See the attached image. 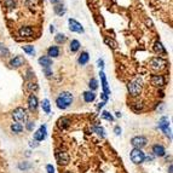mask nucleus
Wrapping results in <instances>:
<instances>
[{
    "instance_id": "18",
    "label": "nucleus",
    "mask_w": 173,
    "mask_h": 173,
    "mask_svg": "<svg viewBox=\"0 0 173 173\" xmlns=\"http://www.w3.org/2000/svg\"><path fill=\"white\" fill-rule=\"evenodd\" d=\"M39 64L43 68H51L52 65V58H50L47 56H43L39 58Z\"/></svg>"
},
{
    "instance_id": "39",
    "label": "nucleus",
    "mask_w": 173,
    "mask_h": 173,
    "mask_svg": "<svg viewBox=\"0 0 173 173\" xmlns=\"http://www.w3.org/2000/svg\"><path fill=\"white\" fill-rule=\"evenodd\" d=\"M34 127H35V124L33 122V121H28L27 125H26V128H27L28 131H33Z\"/></svg>"
},
{
    "instance_id": "48",
    "label": "nucleus",
    "mask_w": 173,
    "mask_h": 173,
    "mask_svg": "<svg viewBox=\"0 0 173 173\" xmlns=\"http://www.w3.org/2000/svg\"><path fill=\"white\" fill-rule=\"evenodd\" d=\"M50 1H51V3H53V4L56 5L57 3H59V0H50Z\"/></svg>"
},
{
    "instance_id": "41",
    "label": "nucleus",
    "mask_w": 173,
    "mask_h": 173,
    "mask_svg": "<svg viewBox=\"0 0 173 173\" xmlns=\"http://www.w3.org/2000/svg\"><path fill=\"white\" fill-rule=\"evenodd\" d=\"M97 64H98V67H99L100 70H103V68H104V61H103V59L99 58V59L97 61Z\"/></svg>"
},
{
    "instance_id": "6",
    "label": "nucleus",
    "mask_w": 173,
    "mask_h": 173,
    "mask_svg": "<svg viewBox=\"0 0 173 173\" xmlns=\"http://www.w3.org/2000/svg\"><path fill=\"white\" fill-rule=\"evenodd\" d=\"M131 160H132V162H133V164L139 165V164H142V162L145 160V154H144L143 151H142V149L135 148L133 150L131 151Z\"/></svg>"
},
{
    "instance_id": "24",
    "label": "nucleus",
    "mask_w": 173,
    "mask_h": 173,
    "mask_svg": "<svg viewBox=\"0 0 173 173\" xmlns=\"http://www.w3.org/2000/svg\"><path fill=\"white\" fill-rule=\"evenodd\" d=\"M26 88H27V91H29V92L33 93V92H35V91H38L39 86H38V84L33 83V81H28L27 85H26Z\"/></svg>"
},
{
    "instance_id": "3",
    "label": "nucleus",
    "mask_w": 173,
    "mask_h": 173,
    "mask_svg": "<svg viewBox=\"0 0 173 173\" xmlns=\"http://www.w3.org/2000/svg\"><path fill=\"white\" fill-rule=\"evenodd\" d=\"M12 117H14V120L16 121V122H18V124H21V125L26 124L27 122V111H26V109L22 108V107L16 108L12 111Z\"/></svg>"
},
{
    "instance_id": "33",
    "label": "nucleus",
    "mask_w": 173,
    "mask_h": 173,
    "mask_svg": "<svg viewBox=\"0 0 173 173\" xmlns=\"http://www.w3.org/2000/svg\"><path fill=\"white\" fill-rule=\"evenodd\" d=\"M88 86H90V91H95L98 88V81L96 79H91L90 83H88Z\"/></svg>"
},
{
    "instance_id": "12",
    "label": "nucleus",
    "mask_w": 173,
    "mask_h": 173,
    "mask_svg": "<svg viewBox=\"0 0 173 173\" xmlns=\"http://www.w3.org/2000/svg\"><path fill=\"white\" fill-rule=\"evenodd\" d=\"M34 33V30L32 27H29V26H24V27H21L18 30V35L19 36H22V38H30L33 35Z\"/></svg>"
},
{
    "instance_id": "43",
    "label": "nucleus",
    "mask_w": 173,
    "mask_h": 173,
    "mask_svg": "<svg viewBox=\"0 0 173 173\" xmlns=\"http://www.w3.org/2000/svg\"><path fill=\"white\" fill-rule=\"evenodd\" d=\"M46 172L47 173H55V167L52 165H47L46 166Z\"/></svg>"
},
{
    "instance_id": "51",
    "label": "nucleus",
    "mask_w": 173,
    "mask_h": 173,
    "mask_svg": "<svg viewBox=\"0 0 173 173\" xmlns=\"http://www.w3.org/2000/svg\"><path fill=\"white\" fill-rule=\"evenodd\" d=\"M64 173H72V172H70V171H67V172H64Z\"/></svg>"
},
{
    "instance_id": "49",
    "label": "nucleus",
    "mask_w": 173,
    "mask_h": 173,
    "mask_svg": "<svg viewBox=\"0 0 173 173\" xmlns=\"http://www.w3.org/2000/svg\"><path fill=\"white\" fill-rule=\"evenodd\" d=\"M168 173H172V165H169V168H168Z\"/></svg>"
},
{
    "instance_id": "44",
    "label": "nucleus",
    "mask_w": 173,
    "mask_h": 173,
    "mask_svg": "<svg viewBox=\"0 0 173 173\" xmlns=\"http://www.w3.org/2000/svg\"><path fill=\"white\" fill-rule=\"evenodd\" d=\"M29 147H30V148H36V147H39V143H38L36 140H32V142L29 143Z\"/></svg>"
},
{
    "instance_id": "16",
    "label": "nucleus",
    "mask_w": 173,
    "mask_h": 173,
    "mask_svg": "<svg viewBox=\"0 0 173 173\" xmlns=\"http://www.w3.org/2000/svg\"><path fill=\"white\" fill-rule=\"evenodd\" d=\"M152 152H154V155H155V156H157V157H162V156H165L166 150H165L164 145H161V144H155L154 147H152Z\"/></svg>"
},
{
    "instance_id": "1",
    "label": "nucleus",
    "mask_w": 173,
    "mask_h": 173,
    "mask_svg": "<svg viewBox=\"0 0 173 173\" xmlns=\"http://www.w3.org/2000/svg\"><path fill=\"white\" fill-rule=\"evenodd\" d=\"M73 95L68 92V91H63V92H61L59 97H57L56 99V105L58 109L61 110H65L70 104L73 103Z\"/></svg>"
},
{
    "instance_id": "40",
    "label": "nucleus",
    "mask_w": 173,
    "mask_h": 173,
    "mask_svg": "<svg viewBox=\"0 0 173 173\" xmlns=\"http://www.w3.org/2000/svg\"><path fill=\"white\" fill-rule=\"evenodd\" d=\"M142 109H143V104H142V103H135V105H133V110L138 111V110H142Z\"/></svg>"
},
{
    "instance_id": "11",
    "label": "nucleus",
    "mask_w": 173,
    "mask_h": 173,
    "mask_svg": "<svg viewBox=\"0 0 173 173\" xmlns=\"http://www.w3.org/2000/svg\"><path fill=\"white\" fill-rule=\"evenodd\" d=\"M99 76H100V81H102V87H103V93L105 96L109 97L110 95V90H109V86H108V81H107V76L104 74L103 70H100L99 72Z\"/></svg>"
},
{
    "instance_id": "46",
    "label": "nucleus",
    "mask_w": 173,
    "mask_h": 173,
    "mask_svg": "<svg viewBox=\"0 0 173 173\" xmlns=\"http://www.w3.org/2000/svg\"><path fill=\"white\" fill-rule=\"evenodd\" d=\"M29 167V165H26V164H19V168L21 169H26V168H28Z\"/></svg>"
},
{
    "instance_id": "5",
    "label": "nucleus",
    "mask_w": 173,
    "mask_h": 173,
    "mask_svg": "<svg viewBox=\"0 0 173 173\" xmlns=\"http://www.w3.org/2000/svg\"><path fill=\"white\" fill-rule=\"evenodd\" d=\"M56 160L57 162L61 165V166H65L69 164L70 161V157H69V154L65 151V150H62V149H57L56 150Z\"/></svg>"
},
{
    "instance_id": "50",
    "label": "nucleus",
    "mask_w": 173,
    "mask_h": 173,
    "mask_svg": "<svg viewBox=\"0 0 173 173\" xmlns=\"http://www.w3.org/2000/svg\"><path fill=\"white\" fill-rule=\"evenodd\" d=\"M116 117H121V113H119V111H117V113H116Z\"/></svg>"
},
{
    "instance_id": "36",
    "label": "nucleus",
    "mask_w": 173,
    "mask_h": 173,
    "mask_svg": "<svg viewBox=\"0 0 173 173\" xmlns=\"http://www.w3.org/2000/svg\"><path fill=\"white\" fill-rule=\"evenodd\" d=\"M43 72H44V74H45L46 78H51V76H52V70H51L50 68H43Z\"/></svg>"
},
{
    "instance_id": "20",
    "label": "nucleus",
    "mask_w": 173,
    "mask_h": 173,
    "mask_svg": "<svg viewBox=\"0 0 173 173\" xmlns=\"http://www.w3.org/2000/svg\"><path fill=\"white\" fill-rule=\"evenodd\" d=\"M59 56V48L58 46H51L47 48V57L50 58H57Z\"/></svg>"
},
{
    "instance_id": "17",
    "label": "nucleus",
    "mask_w": 173,
    "mask_h": 173,
    "mask_svg": "<svg viewBox=\"0 0 173 173\" xmlns=\"http://www.w3.org/2000/svg\"><path fill=\"white\" fill-rule=\"evenodd\" d=\"M57 125H58V127H59L61 130H65V128H68L69 125H70V120H69V117H67V116H62V117L58 119Z\"/></svg>"
},
{
    "instance_id": "26",
    "label": "nucleus",
    "mask_w": 173,
    "mask_h": 173,
    "mask_svg": "<svg viewBox=\"0 0 173 173\" xmlns=\"http://www.w3.org/2000/svg\"><path fill=\"white\" fill-rule=\"evenodd\" d=\"M10 56V51L9 48L3 44V43H0V57H9Z\"/></svg>"
},
{
    "instance_id": "9",
    "label": "nucleus",
    "mask_w": 173,
    "mask_h": 173,
    "mask_svg": "<svg viewBox=\"0 0 173 173\" xmlns=\"http://www.w3.org/2000/svg\"><path fill=\"white\" fill-rule=\"evenodd\" d=\"M68 23H69V29H70V32L84 33V27L81 26L78 21H75L74 18H69V19H68Z\"/></svg>"
},
{
    "instance_id": "14",
    "label": "nucleus",
    "mask_w": 173,
    "mask_h": 173,
    "mask_svg": "<svg viewBox=\"0 0 173 173\" xmlns=\"http://www.w3.org/2000/svg\"><path fill=\"white\" fill-rule=\"evenodd\" d=\"M151 84L156 87H164L166 81H165V78L162 75H152L151 76Z\"/></svg>"
},
{
    "instance_id": "29",
    "label": "nucleus",
    "mask_w": 173,
    "mask_h": 173,
    "mask_svg": "<svg viewBox=\"0 0 173 173\" xmlns=\"http://www.w3.org/2000/svg\"><path fill=\"white\" fill-rule=\"evenodd\" d=\"M55 41H56L57 44H64V43L67 41V36H65L64 34H62V33H58V34H56V36H55Z\"/></svg>"
},
{
    "instance_id": "25",
    "label": "nucleus",
    "mask_w": 173,
    "mask_h": 173,
    "mask_svg": "<svg viewBox=\"0 0 173 173\" xmlns=\"http://www.w3.org/2000/svg\"><path fill=\"white\" fill-rule=\"evenodd\" d=\"M92 131L95 132L97 136H99L100 138H104V137H105V131H104L103 127H100V126H95V127H92Z\"/></svg>"
},
{
    "instance_id": "19",
    "label": "nucleus",
    "mask_w": 173,
    "mask_h": 173,
    "mask_svg": "<svg viewBox=\"0 0 173 173\" xmlns=\"http://www.w3.org/2000/svg\"><path fill=\"white\" fill-rule=\"evenodd\" d=\"M152 48H154V51H155V53H157L159 56L160 55H166L167 53V51H166V48L164 47V45H162L160 41H156L155 44H154V46H152Z\"/></svg>"
},
{
    "instance_id": "35",
    "label": "nucleus",
    "mask_w": 173,
    "mask_h": 173,
    "mask_svg": "<svg viewBox=\"0 0 173 173\" xmlns=\"http://www.w3.org/2000/svg\"><path fill=\"white\" fill-rule=\"evenodd\" d=\"M102 119H104L107 121H114V116L109 114L108 111H103V113H102Z\"/></svg>"
},
{
    "instance_id": "37",
    "label": "nucleus",
    "mask_w": 173,
    "mask_h": 173,
    "mask_svg": "<svg viewBox=\"0 0 173 173\" xmlns=\"http://www.w3.org/2000/svg\"><path fill=\"white\" fill-rule=\"evenodd\" d=\"M35 78V74H34V72L32 69H28L27 70V79L28 80H32V79H34Z\"/></svg>"
},
{
    "instance_id": "45",
    "label": "nucleus",
    "mask_w": 173,
    "mask_h": 173,
    "mask_svg": "<svg viewBox=\"0 0 173 173\" xmlns=\"http://www.w3.org/2000/svg\"><path fill=\"white\" fill-rule=\"evenodd\" d=\"M104 104H105V102H104V100H103V102H100V103L97 105V109H98V110H99V109H102V108L104 107Z\"/></svg>"
},
{
    "instance_id": "2",
    "label": "nucleus",
    "mask_w": 173,
    "mask_h": 173,
    "mask_svg": "<svg viewBox=\"0 0 173 173\" xmlns=\"http://www.w3.org/2000/svg\"><path fill=\"white\" fill-rule=\"evenodd\" d=\"M127 90L131 96L137 97L142 93V90H143V81L139 78H136L131 81V83L127 85Z\"/></svg>"
},
{
    "instance_id": "10",
    "label": "nucleus",
    "mask_w": 173,
    "mask_h": 173,
    "mask_svg": "<svg viewBox=\"0 0 173 173\" xmlns=\"http://www.w3.org/2000/svg\"><path fill=\"white\" fill-rule=\"evenodd\" d=\"M46 136H47V128L45 125H43V126H40V128L34 133V140L43 142L46 138Z\"/></svg>"
},
{
    "instance_id": "23",
    "label": "nucleus",
    "mask_w": 173,
    "mask_h": 173,
    "mask_svg": "<svg viewBox=\"0 0 173 173\" xmlns=\"http://www.w3.org/2000/svg\"><path fill=\"white\" fill-rule=\"evenodd\" d=\"M88 59H90L88 52H86V51H84V52H81V55L79 56L78 62H79V64H80V65H85V64H87Z\"/></svg>"
},
{
    "instance_id": "13",
    "label": "nucleus",
    "mask_w": 173,
    "mask_h": 173,
    "mask_svg": "<svg viewBox=\"0 0 173 173\" xmlns=\"http://www.w3.org/2000/svg\"><path fill=\"white\" fill-rule=\"evenodd\" d=\"M38 105H39V102H38V98L34 93H32L29 97H28V108L30 111H35L38 109Z\"/></svg>"
},
{
    "instance_id": "30",
    "label": "nucleus",
    "mask_w": 173,
    "mask_h": 173,
    "mask_svg": "<svg viewBox=\"0 0 173 173\" xmlns=\"http://www.w3.org/2000/svg\"><path fill=\"white\" fill-rule=\"evenodd\" d=\"M41 107H43V110L45 111L46 114H50L51 113V107H50V100L47 98H45L41 103Z\"/></svg>"
},
{
    "instance_id": "8",
    "label": "nucleus",
    "mask_w": 173,
    "mask_h": 173,
    "mask_svg": "<svg viewBox=\"0 0 173 173\" xmlns=\"http://www.w3.org/2000/svg\"><path fill=\"white\" fill-rule=\"evenodd\" d=\"M148 143V139L144 137V136H136L131 139V144L133 148H137V149H142L144 148Z\"/></svg>"
},
{
    "instance_id": "15",
    "label": "nucleus",
    "mask_w": 173,
    "mask_h": 173,
    "mask_svg": "<svg viewBox=\"0 0 173 173\" xmlns=\"http://www.w3.org/2000/svg\"><path fill=\"white\" fill-rule=\"evenodd\" d=\"M24 58L22 56H16L14 57L11 61H10V67L11 68H19V67H22L24 64Z\"/></svg>"
},
{
    "instance_id": "27",
    "label": "nucleus",
    "mask_w": 173,
    "mask_h": 173,
    "mask_svg": "<svg viewBox=\"0 0 173 173\" xmlns=\"http://www.w3.org/2000/svg\"><path fill=\"white\" fill-rule=\"evenodd\" d=\"M11 131L14 132V133H21V132L23 131V125L18 124V122H14L11 125Z\"/></svg>"
},
{
    "instance_id": "22",
    "label": "nucleus",
    "mask_w": 173,
    "mask_h": 173,
    "mask_svg": "<svg viewBox=\"0 0 173 173\" xmlns=\"http://www.w3.org/2000/svg\"><path fill=\"white\" fill-rule=\"evenodd\" d=\"M95 99H96V93L93 91H86V92H84V100L86 103H91Z\"/></svg>"
},
{
    "instance_id": "4",
    "label": "nucleus",
    "mask_w": 173,
    "mask_h": 173,
    "mask_svg": "<svg viewBox=\"0 0 173 173\" xmlns=\"http://www.w3.org/2000/svg\"><path fill=\"white\" fill-rule=\"evenodd\" d=\"M149 64H150V67L154 69V70H162V69L166 68L167 61L164 59L162 57H160V56H156V57H152V58L150 59Z\"/></svg>"
},
{
    "instance_id": "32",
    "label": "nucleus",
    "mask_w": 173,
    "mask_h": 173,
    "mask_svg": "<svg viewBox=\"0 0 173 173\" xmlns=\"http://www.w3.org/2000/svg\"><path fill=\"white\" fill-rule=\"evenodd\" d=\"M4 5H5V7L10 9V10L15 9L17 5V0H4Z\"/></svg>"
},
{
    "instance_id": "34",
    "label": "nucleus",
    "mask_w": 173,
    "mask_h": 173,
    "mask_svg": "<svg viewBox=\"0 0 173 173\" xmlns=\"http://www.w3.org/2000/svg\"><path fill=\"white\" fill-rule=\"evenodd\" d=\"M104 41H105V44H107V45H109V47H111V48H116V47H117V43H116V41H114L113 39L105 38V39H104Z\"/></svg>"
},
{
    "instance_id": "38",
    "label": "nucleus",
    "mask_w": 173,
    "mask_h": 173,
    "mask_svg": "<svg viewBox=\"0 0 173 173\" xmlns=\"http://www.w3.org/2000/svg\"><path fill=\"white\" fill-rule=\"evenodd\" d=\"M23 3H24L28 7H32V6H34V5H35L36 0H23Z\"/></svg>"
},
{
    "instance_id": "21",
    "label": "nucleus",
    "mask_w": 173,
    "mask_h": 173,
    "mask_svg": "<svg viewBox=\"0 0 173 173\" xmlns=\"http://www.w3.org/2000/svg\"><path fill=\"white\" fill-rule=\"evenodd\" d=\"M53 11H55V14H56L57 16H63V15L67 12V10H65V7H64L63 4L57 3V4L55 5V7H53Z\"/></svg>"
},
{
    "instance_id": "7",
    "label": "nucleus",
    "mask_w": 173,
    "mask_h": 173,
    "mask_svg": "<svg viewBox=\"0 0 173 173\" xmlns=\"http://www.w3.org/2000/svg\"><path fill=\"white\" fill-rule=\"evenodd\" d=\"M159 127H160V130L164 132V133H165L169 139H172V131H171V128H169V121H168L167 117H161V119H160V121H159Z\"/></svg>"
},
{
    "instance_id": "31",
    "label": "nucleus",
    "mask_w": 173,
    "mask_h": 173,
    "mask_svg": "<svg viewBox=\"0 0 173 173\" xmlns=\"http://www.w3.org/2000/svg\"><path fill=\"white\" fill-rule=\"evenodd\" d=\"M69 48L72 52H76V51H79V48H80V43L78 41V40H72Z\"/></svg>"
},
{
    "instance_id": "47",
    "label": "nucleus",
    "mask_w": 173,
    "mask_h": 173,
    "mask_svg": "<svg viewBox=\"0 0 173 173\" xmlns=\"http://www.w3.org/2000/svg\"><path fill=\"white\" fill-rule=\"evenodd\" d=\"M50 32H51V33H53V32H55V27H53V26H51V27H50Z\"/></svg>"
},
{
    "instance_id": "28",
    "label": "nucleus",
    "mask_w": 173,
    "mask_h": 173,
    "mask_svg": "<svg viewBox=\"0 0 173 173\" xmlns=\"http://www.w3.org/2000/svg\"><path fill=\"white\" fill-rule=\"evenodd\" d=\"M22 48H23L24 52H26L27 55H29V56H34V55H35V48H34V46H32V45L22 46Z\"/></svg>"
},
{
    "instance_id": "42",
    "label": "nucleus",
    "mask_w": 173,
    "mask_h": 173,
    "mask_svg": "<svg viewBox=\"0 0 173 173\" xmlns=\"http://www.w3.org/2000/svg\"><path fill=\"white\" fill-rule=\"evenodd\" d=\"M121 132H122V130H121L120 126H115V127H114V133H115L116 136H120Z\"/></svg>"
}]
</instances>
